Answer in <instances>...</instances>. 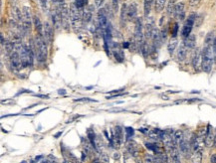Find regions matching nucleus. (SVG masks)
Wrapping results in <instances>:
<instances>
[{"mask_svg":"<svg viewBox=\"0 0 216 163\" xmlns=\"http://www.w3.org/2000/svg\"><path fill=\"white\" fill-rule=\"evenodd\" d=\"M214 60V51L212 46H204L201 57V68L205 73H210L212 70Z\"/></svg>","mask_w":216,"mask_h":163,"instance_id":"1","label":"nucleus"},{"mask_svg":"<svg viewBox=\"0 0 216 163\" xmlns=\"http://www.w3.org/2000/svg\"><path fill=\"white\" fill-rule=\"evenodd\" d=\"M35 44H36L37 60L39 61L40 63H44L48 57V47H47V43L44 39V37H43V35L37 34L36 39H35Z\"/></svg>","mask_w":216,"mask_h":163,"instance_id":"2","label":"nucleus"},{"mask_svg":"<svg viewBox=\"0 0 216 163\" xmlns=\"http://www.w3.org/2000/svg\"><path fill=\"white\" fill-rule=\"evenodd\" d=\"M81 9H79L75 5V3L70 5V21L74 29H78L81 21H82V13L80 12Z\"/></svg>","mask_w":216,"mask_h":163,"instance_id":"3","label":"nucleus"},{"mask_svg":"<svg viewBox=\"0 0 216 163\" xmlns=\"http://www.w3.org/2000/svg\"><path fill=\"white\" fill-rule=\"evenodd\" d=\"M196 18H197L196 14L192 13V14H190L188 18L186 19V21H185L183 27H182V30H181V37L183 38V39H185L186 37H188L191 34V31H192V29H193Z\"/></svg>","mask_w":216,"mask_h":163,"instance_id":"4","label":"nucleus"},{"mask_svg":"<svg viewBox=\"0 0 216 163\" xmlns=\"http://www.w3.org/2000/svg\"><path fill=\"white\" fill-rule=\"evenodd\" d=\"M22 16H23V21L22 25L24 30H25L26 34L31 31L32 28V19H31V14H30V8L28 6H23L22 8Z\"/></svg>","mask_w":216,"mask_h":163,"instance_id":"5","label":"nucleus"},{"mask_svg":"<svg viewBox=\"0 0 216 163\" xmlns=\"http://www.w3.org/2000/svg\"><path fill=\"white\" fill-rule=\"evenodd\" d=\"M143 30H142V22L140 18H137L136 20V27H134V41H136L137 47L140 48L142 44L143 40Z\"/></svg>","mask_w":216,"mask_h":163,"instance_id":"6","label":"nucleus"},{"mask_svg":"<svg viewBox=\"0 0 216 163\" xmlns=\"http://www.w3.org/2000/svg\"><path fill=\"white\" fill-rule=\"evenodd\" d=\"M173 16L176 18L177 20L183 21L185 19V4L184 2H177L176 5L174 7V11H173Z\"/></svg>","mask_w":216,"mask_h":163,"instance_id":"7","label":"nucleus"},{"mask_svg":"<svg viewBox=\"0 0 216 163\" xmlns=\"http://www.w3.org/2000/svg\"><path fill=\"white\" fill-rule=\"evenodd\" d=\"M155 19H153V17H147L146 26H145V37H146V40L151 39L152 32H153V29H155Z\"/></svg>","mask_w":216,"mask_h":163,"instance_id":"8","label":"nucleus"},{"mask_svg":"<svg viewBox=\"0 0 216 163\" xmlns=\"http://www.w3.org/2000/svg\"><path fill=\"white\" fill-rule=\"evenodd\" d=\"M94 10H95V6L91 5V4L87 5L85 8H83V12H82V22L83 23H89L92 20Z\"/></svg>","mask_w":216,"mask_h":163,"instance_id":"9","label":"nucleus"},{"mask_svg":"<svg viewBox=\"0 0 216 163\" xmlns=\"http://www.w3.org/2000/svg\"><path fill=\"white\" fill-rule=\"evenodd\" d=\"M178 148H179V151L181 152V154L183 155L185 158H188L190 156V152L192 151L191 150V146H190V143H188L185 138H183L178 144Z\"/></svg>","mask_w":216,"mask_h":163,"instance_id":"10","label":"nucleus"},{"mask_svg":"<svg viewBox=\"0 0 216 163\" xmlns=\"http://www.w3.org/2000/svg\"><path fill=\"white\" fill-rule=\"evenodd\" d=\"M43 37L47 44H51L53 40V29L49 22L44 23V29H43Z\"/></svg>","mask_w":216,"mask_h":163,"instance_id":"11","label":"nucleus"},{"mask_svg":"<svg viewBox=\"0 0 216 163\" xmlns=\"http://www.w3.org/2000/svg\"><path fill=\"white\" fill-rule=\"evenodd\" d=\"M167 152L169 154L170 163H181L179 157V150L178 146H172L167 149Z\"/></svg>","mask_w":216,"mask_h":163,"instance_id":"12","label":"nucleus"},{"mask_svg":"<svg viewBox=\"0 0 216 163\" xmlns=\"http://www.w3.org/2000/svg\"><path fill=\"white\" fill-rule=\"evenodd\" d=\"M214 138H215V134L211 128L210 126H207V130H206V135L204 138V144L206 147H212L214 144Z\"/></svg>","mask_w":216,"mask_h":163,"instance_id":"13","label":"nucleus"},{"mask_svg":"<svg viewBox=\"0 0 216 163\" xmlns=\"http://www.w3.org/2000/svg\"><path fill=\"white\" fill-rule=\"evenodd\" d=\"M201 57H202V54H201L199 48H194L192 52V56H191V64H192V67L194 69L198 68L199 63L201 61Z\"/></svg>","mask_w":216,"mask_h":163,"instance_id":"14","label":"nucleus"},{"mask_svg":"<svg viewBox=\"0 0 216 163\" xmlns=\"http://www.w3.org/2000/svg\"><path fill=\"white\" fill-rule=\"evenodd\" d=\"M51 19H52V22H53V26L56 30H59L61 26H62V18L60 16L59 12L57 11V9L53 10L51 12Z\"/></svg>","mask_w":216,"mask_h":163,"instance_id":"15","label":"nucleus"},{"mask_svg":"<svg viewBox=\"0 0 216 163\" xmlns=\"http://www.w3.org/2000/svg\"><path fill=\"white\" fill-rule=\"evenodd\" d=\"M10 14H11V18L12 19H14V20H15L16 22H18L19 24H22V21H23L22 11L17 6H12L11 7Z\"/></svg>","mask_w":216,"mask_h":163,"instance_id":"16","label":"nucleus"},{"mask_svg":"<svg viewBox=\"0 0 216 163\" xmlns=\"http://www.w3.org/2000/svg\"><path fill=\"white\" fill-rule=\"evenodd\" d=\"M137 7L136 3H132L128 6V20L133 21L137 20Z\"/></svg>","mask_w":216,"mask_h":163,"instance_id":"17","label":"nucleus"},{"mask_svg":"<svg viewBox=\"0 0 216 163\" xmlns=\"http://www.w3.org/2000/svg\"><path fill=\"white\" fill-rule=\"evenodd\" d=\"M183 44L187 49H194L196 45V37L194 34H190L188 37H186L183 40Z\"/></svg>","mask_w":216,"mask_h":163,"instance_id":"18","label":"nucleus"},{"mask_svg":"<svg viewBox=\"0 0 216 163\" xmlns=\"http://www.w3.org/2000/svg\"><path fill=\"white\" fill-rule=\"evenodd\" d=\"M33 24H34L35 30L37 32V34L39 35H43V29H44V24H42L40 18L37 15L33 16Z\"/></svg>","mask_w":216,"mask_h":163,"instance_id":"19","label":"nucleus"},{"mask_svg":"<svg viewBox=\"0 0 216 163\" xmlns=\"http://www.w3.org/2000/svg\"><path fill=\"white\" fill-rule=\"evenodd\" d=\"M127 148H128V151L131 153V155L133 157H137L138 155V148L137 143L134 142L133 140H129L127 143Z\"/></svg>","mask_w":216,"mask_h":163,"instance_id":"20","label":"nucleus"},{"mask_svg":"<svg viewBox=\"0 0 216 163\" xmlns=\"http://www.w3.org/2000/svg\"><path fill=\"white\" fill-rule=\"evenodd\" d=\"M187 48L185 47V45L182 43V44L179 46L178 50H177V54H176V57H177V60H178L179 62H183L185 59H186V55H187Z\"/></svg>","mask_w":216,"mask_h":163,"instance_id":"21","label":"nucleus"},{"mask_svg":"<svg viewBox=\"0 0 216 163\" xmlns=\"http://www.w3.org/2000/svg\"><path fill=\"white\" fill-rule=\"evenodd\" d=\"M99 23H100V26L101 28H106L108 25V19H107V14H106L105 10L103 8H101L100 9V11H99Z\"/></svg>","mask_w":216,"mask_h":163,"instance_id":"22","label":"nucleus"},{"mask_svg":"<svg viewBox=\"0 0 216 163\" xmlns=\"http://www.w3.org/2000/svg\"><path fill=\"white\" fill-rule=\"evenodd\" d=\"M177 45H178V40H177V38H172L169 40V42L167 43V51H169V55L172 56L173 55L174 51L176 50L177 48Z\"/></svg>","mask_w":216,"mask_h":163,"instance_id":"23","label":"nucleus"},{"mask_svg":"<svg viewBox=\"0 0 216 163\" xmlns=\"http://www.w3.org/2000/svg\"><path fill=\"white\" fill-rule=\"evenodd\" d=\"M191 161H192V163L202 162V149L192 151V153H191Z\"/></svg>","mask_w":216,"mask_h":163,"instance_id":"24","label":"nucleus"},{"mask_svg":"<svg viewBox=\"0 0 216 163\" xmlns=\"http://www.w3.org/2000/svg\"><path fill=\"white\" fill-rule=\"evenodd\" d=\"M62 149H63L64 158H67V159L70 160L72 163H82V161H81V160L79 159V158H77V156H75L71 151L65 150V148H63V147H62Z\"/></svg>","mask_w":216,"mask_h":163,"instance_id":"25","label":"nucleus"},{"mask_svg":"<svg viewBox=\"0 0 216 163\" xmlns=\"http://www.w3.org/2000/svg\"><path fill=\"white\" fill-rule=\"evenodd\" d=\"M152 7V0H145L143 1V13H145V17H148L151 11Z\"/></svg>","mask_w":216,"mask_h":163,"instance_id":"26","label":"nucleus"},{"mask_svg":"<svg viewBox=\"0 0 216 163\" xmlns=\"http://www.w3.org/2000/svg\"><path fill=\"white\" fill-rule=\"evenodd\" d=\"M140 49H141L142 56L145 57V58H147L148 55L151 54V48H150V46H148V43L146 40L142 42V44L141 45Z\"/></svg>","mask_w":216,"mask_h":163,"instance_id":"27","label":"nucleus"},{"mask_svg":"<svg viewBox=\"0 0 216 163\" xmlns=\"http://www.w3.org/2000/svg\"><path fill=\"white\" fill-rule=\"evenodd\" d=\"M165 5H166V0H155V12L160 13L164 9Z\"/></svg>","mask_w":216,"mask_h":163,"instance_id":"28","label":"nucleus"},{"mask_svg":"<svg viewBox=\"0 0 216 163\" xmlns=\"http://www.w3.org/2000/svg\"><path fill=\"white\" fill-rule=\"evenodd\" d=\"M176 1L177 0H169L167 2V5H166V13L167 15H173V11H174V7L176 5Z\"/></svg>","mask_w":216,"mask_h":163,"instance_id":"29","label":"nucleus"},{"mask_svg":"<svg viewBox=\"0 0 216 163\" xmlns=\"http://www.w3.org/2000/svg\"><path fill=\"white\" fill-rule=\"evenodd\" d=\"M87 135H88V138H89V140H90V143L91 144L93 145V147L96 149V135H95V132L92 128H88V130H87Z\"/></svg>","mask_w":216,"mask_h":163,"instance_id":"30","label":"nucleus"},{"mask_svg":"<svg viewBox=\"0 0 216 163\" xmlns=\"http://www.w3.org/2000/svg\"><path fill=\"white\" fill-rule=\"evenodd\" d=\"M214 34L213 32H209L207 35L205 37V40H204V46H212L213 45V42H214Z\"/></svg>","mask_w":216,"mask_h":163,"instance_id":"31","label":"nucleus"},{"mask_svg":"<svg viewBox=\"0 0 216 163\" xmlns=\"http://www.w3.org/2000/svg\"><path fill=\"white\" fill-rule=\"evenodd\" d=\"M127 19H128V6H127V4H123L122 9H121V21H122V24L126 23Z\"/></svg>","mask_w":216,"mask_h":163,"instance_id":"32","label":"nucleus"},{"mask_svg":"<svg viewBox=\"0 0 216 163\" xmlns=\"http://www.w3.org/2000/svg\"><path fill=\"white\" fill-rule=\"evenodd\" d=\"M183 138H184V134H183V132H182L181 130H175L174 131V140L176 142L177 146H178L179 142L182 139H183Z\"/></svg>","mask_w":216,"mask_h":163,"instance_id":"33","label":"nucleus"},{"mask_svg":"<svg viewBox=\"0 0 216 163\" xmlns=\"http://www.w3.org/2000/svg\"><path fill=\"white\" fill-rule=\"evenodd\" d=\"M114 56H115V58H116V60L118 62H119V63H122V62L124 61V53L122 51H119V50L115 51L114 52Z\"/></svg>","mask_w":216,"mask_h":163,"instance_id":"34","label":"nucleus"},{"mask_svg":"<svg viewBox=\"0 0 216 163\" xmlns=\"http://www.w3.org/2000/svg\"><path fill=\"white\" fill-rule=\"evenodd\" d=\"M75 5L79 9H83L87 5H89L88 0H75Z\"/></svg>","mask_w":216,"mask_h":163,"instance_id":"35","label":"nucleus"},{"mask_svg":"<svg viewBox=\"0 0 216 163\" xmlns=\"http://www.w3.org/2000/svg\"><path fill=\"white\" fill-rule=\"evenodd\" d=\"M101 163H109V155L105 151L101 152Z\"/></svg>","mask_w":216,"mask_h":163,"instance_id":"36","label":"nucleus"},{"mask_svg":"<svg viewBox=\"0 0 216 163\" xmlns=\"http://www.w3.org/2000/svg\"><path fill=\"white\" fill-rule=\"evenodd\" d=\"M160 36H161V40H162V43L166 42L167 40V29L166 28H162L161 31H160Z\"/></svg>","mask_w":216,"mask_h":163,"instance_id":"37","label":"nucleus"},{"mask_svg":"<svg viewBox=\"0 0 216 163\" xmlns=\"http://www.w3.org/2000/svg\"><path fill=\"white\" fill-rule=\"evenodd\" d=\"M177 33H178V23L176 22V23H174V25H173V29H172L171 37H172V38H176Z\"/></svg>","mask_w":216,"mask_h":163,"instance_id":"38","label":"nucleus"},{"mask_svg":"<svg viewBox=\"0 0 216 163\" xmlns=\"http://www.w3.org/2000/svg\"><path fill=\"white\" fill-rule=\"evenodd\" d=\"M201 1H202V0H189L188 3H189V6L191 7H197L201 3Z\"/></svg>","mask_w":216,"mask_h":163,"instance_id":"39","label":"nucleus"},{"mask_svg":"<svg viewBox=\"0 0 216 163\" xmlns=\"http://www.w3.org/2000/svg\"><path fill=\"white\" fill-rule=\"evenodd\" d=\"M75 103H79V102H93V103H96L97 100L96 99H88V98H82V99H74Z\"/></svg>","mask_w":216,"mask_h":163,"instance_id":"40","label":"nucleus"},{"mask_svg":"<svg viewBox=\"0 0 216 163\" xmlns=\"http://www.w3.org/2000/svg\"><path fill=\"white\" fill-rule=\"evenodd\" d=\"M43 11H47V0H38Z\"/></svg>","mask_w":216,"mask_h":163,"instance_id":"41","label":"nucleus"},{"mask_svg":"<svg viewBox=\"0 0 216 163\" xmlns=\"http://www.w3.org/2000/svg\"><path fill=\"white\" fill-rule=\"evenodd\" d=\"M126 132H127V138H129L131 136L133 135V129L131 128V127L126 128Z\"/></svg>","mask_w":216,"mask_h":163,"instance_id":"42","label":"nucleus"},{"mask_svg":"<svg viewBox=\"0 0 216 163\" xmlns=\"http://www.w3.org/2000/svg\"><path fill=\"white\" fill-rule=\"evenodd\" d=\"M105 1H106V0H95V4L98 8L101 9V8H102V6L104 5Z\"/></svg>","mask_w":216,"mask_h":163,"instance_id":"43","label":"nucleus"},{"mask_svg":"<svg viewBox=\"0 0 216 163\" xmlns=\"http://www.w3.org/2000/svg\"><path fill=\"white\" fill-rule=\"evenodd\" d=\"M119 0H113V8L115 11H119Z\"/></svg>","mask_w":216,"mask_h":163,"instance_id":"44","label":"nucleus"},{"mask_svg":"<svg viewBox=\"0 0 216 163\" xmlns=\"http://www.w3.org/2000/svg\"><path fill=\"white\" fill-rule=\"evenodd\" d=\"M146 163H153V162H155V158H153L152 156H151V155H146Z\"/></svg>","mask_w":216,"mask_h":163,"instance_id":"45","label":"nucleus"},{"mask_svg":"<svg viewBox=\"0 0 216 163\" xmlns=\"http://www.w3.org/2000/svg\"><path fill=\"white\" fill-rule=\"evenodd\" d=\"M1 104H5V105H7V104H14V100H13V99H6V100H2Z\"/></svg>","mask_w":216,"mask_h":163,"instance_id":"46","label":"nucleus"},{"mask_svg":"<svg viewBox=\"0 0 216 163\" xmlns=\"http://www.w3.org/2000/svg\"><path fill=\"white\" fill-rule=\"evenodd\" d=\"M153 158H155V162H153V163H164V162H162V160L160 159V157L158 155L155 156Z\"/></svg>","mask_w":216,"mask_h":163,"instance_id":"47","label":"nucleus"},{"mask_svg":"<svg viewBox=\"0 0 216 163\" xmlns=\"http://www.w3.org/2000/svg\"><path fill=\"white\" fill-rule=\"evenodd\" d=\"M210 162L211 163H216V153L215 154H212L210 157Z\"/></svg>","mask_w":216,"mask_h":163,"instance_id":"48","label":"nucleus"},{"mask_svg":"<svg viewBox=\"0 0 216 163\" xmlns=\"http://www.w3.org/2000/svg\"><path fill=\"white\" fill-rule=\"evenodd\" d=\"M36 97H39L41 99H49V95H36Z\"/></svg>","mask_w":216,"mask_h":163,"instance_id":"49","label":"nucleus"},{"mask_svg":"<svg viewBox=\"0 0 216 163\" xmlns=\"http://www.w3.org/2000/svg\"><path fill=\"white\" fill-rule=\"evenodd\" d=\"M24 93H32L31 90H20V92H19L17 95H20V94H24Z\"/></svg>","mask_w":216,"mask_h":163,"instance_id":"50","label":"nucleus"},{"mask_svg":"<svg viewBox=\"0 0 216 163\" xmlns=\"http://www.w3.org/2000/svg\"><path fill=\"white\" fill-rule=\"evenodd\" d=\"M91 163H101V160L98 159V158H94V159L91 161Z\"/></svg>","mask_w":216,"mask_h":163,"instance_id":"51","label":"nucleus"},{"mask_svg":"<svg viewBox=\"0 0 216 163\" xmlns=\"http://www.w3.org/2000/svg\"><path fill=\"white\" fill-rule=\"evenodd\" d=\"M114 158H115V159H119V153H115Z\"/></svg>","mask_w":216,"mask_h":163,"instance_id":"52","label":"nucleus"},{"mask_svg":"<svg viewBox=\"0 0 216 163\" xmlns=\"http://www.w3.org/2000/svg\"><path fill=\"white\" fill-rule=\"evenodd\" d=\"M51 1H52L53 3H60V2H62V1H64V0H51Z\"/></svg>","mask_w":216,"mask_h":163,"instance_id":"53","label":"nucleus"},{"mask_svg":"<svg viewBox=\"0 0 216 163\" xmlns=\"http://www.w3.org/2000/svg\"><path fill=\"white\" fill-rule=\"evenodd\" d=\"M18 0H10V2L13 4V6H16V3H17Z\"/></svg>","mask_w":216,"mask_h":163,"instance_id":"54","label":"nucleus"},{"mask_svg":"<svg viewBox=\"0 0 216 163\" xmlns=\"http://www.w3.org/2000/svg\"><path fill=\"white\" fill-rule=\"evenodd\" d=\"M58 93H59L60 95H65V94H66V92H65L64 90H58Z\"/></svg>","mask_w":216,"mask_h":163,"instance_id":"55","label":"nucleus"},{"mask_svg":"<svg viewBox=\"0 0 216 163\" xmlns=\"http://www.w3.org/2000/svg\"><path fill=\"white\" fill-rule=\"evenodd\" d=\"M160 97L164 99H169V97H166V95H160Z\"/></svg>","mask_w":216,"mask_h":163,"instance_id":"56","label":"nucleus"},{"mask_svg":"<svg viewBox=\"0 0 216 163\" xmlns=\"http://www.w3.org/2000/svg\"><path fill=\"white\" fill-rule=\"evenodd\" d=\"M61 134H62V131H60V132H58V133H56L54 137H56V138H58V136H60V135H61Z\"/></svg>","mask_w":216,"mask_h":163,"instance_id":"57","label":"nucleus"},{"mask_svg":"<svg viewBox=\"0 0 216 163\" xmlns=\"http://www.w3.org/2000/svg\"><path fill=\"white\" fill-rule=\"evenodd\" d=\"M214 147H216V132H215V138H214V144H213Z\"/></svg>","mask_w":216,"mask_h":163,"instance_id":"58","label":"nucleus"},{"mask_svg":"<svg viewBox=\"0 0 216 163\" xmlns=\"http://www.w3.org/2000/svg\"><path fill=\"white\" fill-rule=\"evenodd\" d=\"M31 1H32V0H31Z\"/></svg>","mask_w":216,"mask_h":163,"instance_id":"59","label":"nucleus"}]
</instances>
